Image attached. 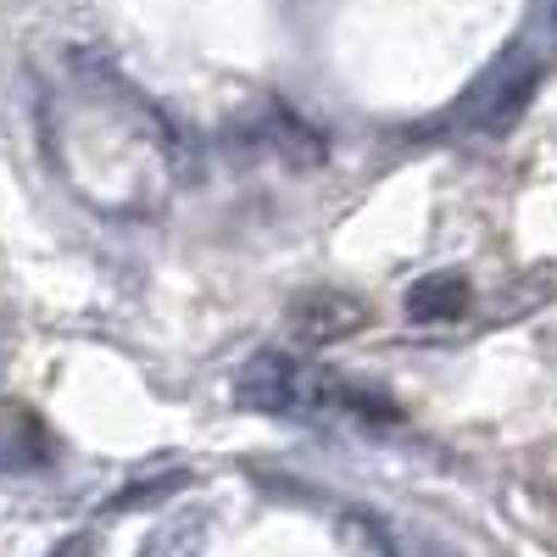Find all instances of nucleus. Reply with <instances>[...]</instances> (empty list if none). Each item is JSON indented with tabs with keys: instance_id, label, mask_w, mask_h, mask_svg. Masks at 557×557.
<instances>
[{
	"instance_id": "39448f33",
	"label": "nucleus",
	"mask_w": 557,
	"mask_h": 557,
	"mask_svg": "<svg viewBox=\"0 0 557 557\" xmlns=\"http://www.w3.org/2000/svg\"><path fill=\"white\" fill-rule=\"evenodd\" d=\"M39 451V424L23 412V407H7L0 412V469H28Z\"/></svg>"
},
{
	"instance_id": "f257e3e1",
	"label": "nucleus",
	"mask_w": 557,
	"mask_h": 557,
	"mask_svg": "<svg viewBox=\"0 0 557 557\" xmlns=\"http://www.w3.org/2000/svg\"><path fill=\"white\" fill-rule=\"evenodd\" d=\"M285 323H290V335L301 346L323 351V346H341V341L368 330V301L357 290H341V285H312L290 301Z\"/></svg>"
},
{
	"instance_id": "f03ea898",
	"label": "nucleus",
	"mask_w": 557,
	"mask_h": 557,
	"mask_svg": "<svg viewBox=\"0 0 557 557\" xmlns=\"http://www.w3.org/2000/svg\"><path fill=\"white\" fill-rule=\"evenodd\" d=\"M535 78H541V67L535 62H524V57H507L480 89H474V123L480 128H491V134H502V128H513L519 123V112L530 107V96H535Z\"/></svg>"
},
{
	"instance_id": "20e7f679",
	"label": "nucleus",
	"mask_w": 557,
	"mask_h": 557,
	"mask_svg": "<svg viewBox=\"0 0 557 557\" xmlns=\"http://www.w3.org/2000/svg\"><path fill=\"white\" fill-rule=\"evenodd\" d=\"M469 307H474V285L451 268L412 278V290H407V318L412 323H457V318H469Z\"/></svg>"
},
{
	"instance_id": "7ed1b4c3",
	"label": "nucleus",
	"mask_w": 557,
	"mask_h": 557,
	"mask_svg": "<svg viewBox=\"0 0 557 557\" xmlns=\"http://www.w3.org/2000/svg\"><path fill=\"white\" fill-rule=\"evenodd\" d=\"M251 146L278 157L285 168H318L323 162V134L312 123H301L290 107H268L251 128Z\"/></svg>"
}]
</instances>
